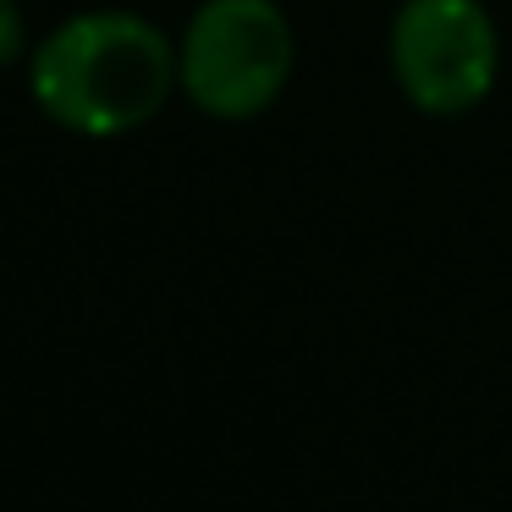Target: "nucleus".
I'll list each match as a JSON object with an SVG mask.
<instances>
[{
  "instance_id": "nucleus-2",
  "label": "nucleus",
  "mask_w": 512,
  "mask_h": 512,
  "mask_svg": "<svg viewBox=\"0 0 512 512\" xmlns=\"http://www.w3.org/2000/svg\"><path fill=\"white\" fill-rule=\"evenodd\" d=\"M182 94L215 122H248L292 78V28L276 0H204L177 50Z\"/></svg>"
},
{
  "instance_id": "nucleus-1",
  "label": "nucleus",
  "mask_w": 512,
  "mask_h": 512,
  "mask_svg": "<svg viewBox=\"0 0 512 512\" xmlns=\"http://www.w3.org/2000/svg\"><path fill=\"white\" fill-rule=\"evenodd\" d=\"M28 83L56 127L83 138H122L155 122L182 78L155 23L133 12H83L34 50Z\"/></svg>"
},
{
  "instance_id": "nucleus-3",
  "label": "nucleus",
  "mask_w": 512,
  "mask_h": 512,
  "mask_svg": "<svg viewBox=\"0 0 512 512\" xmlns=\"http://www.w3.org/2000/svg\"><path fill=\"white\" fill-rule=\"evenodd\" d=\"M397 89L424 116H463L496 83V28L479 0H408L391 23Z\"/></svg>"
},
{
  "instance_id": "nucleus-4",
  "label": "nucleus",
  "mask_w": 512,
  "mask_h": 512,
  "mask_svg": "<svg viewBox=\"0 0 512 512\" xmlns=\"http://www.w3.org/2000/svg\"><path fill=\"white\" fill-rule=\"evenodd\" d=\"M23 56V6L0 0V67H12Z\"/></svg>"
}]
</instances>
